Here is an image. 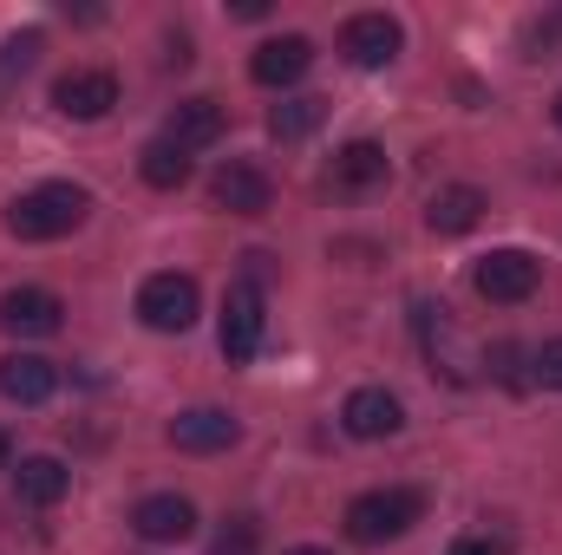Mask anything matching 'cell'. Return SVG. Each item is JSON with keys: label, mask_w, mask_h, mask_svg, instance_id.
Wrapping results in <instances>:
<instances>
[{"label": "cell", "mask_w": 562, "mask_h": 555, "mask_svg": "<svg viewBox=\"0 0 562 555\" xmlns=\"http://www.w3.org/2000/svg\"><path fill=\"white\" fill-rule=\"evenodd\" d=\"M86 209H92V196L79 183H40V190L13 196L7 236H20V242H59V236H72L86 223Z\"/></svg>", "instance_id": "obj_1"}, {"label": "cell", "mask_w": 562, "mask_h": 555, "mask_svg": "<svg viewBox=\"0 0 562 555\" xmlns=\"http://www.w3.org/2000/svg\"><path fill=\"white\" fill-rule=\"evenodd\" d=\"M419 517H425L419 490H406V484H393V490H367V497L347 503V536L367 543V550H373V543H400Z\"/></svg>", "instance_id": "obj_2"}, {"label": "cell", "mask_w": 562, "mask_h": 555, "mask_svg": "<svg viewBox=\"0 0 562 555\" xmlns=\"http://www.w3.org/2000/svg\"><path fill=\"white\" fill-rule=\"evenodd\" d=\"M196 307H203V294H196V281L190 275H144L138 287V320L150 333H190L196 327Z\"/></svg>", "instance_id": "obj_3"}, {"label": "cell", "mask_w": 562, "mask_h": 555, "mask_svg": "<svg viewBox=\"0 0 562 555\" xmlns=\"http://www.w3.org/2000/svg\"><path fill=\"white\" fill-rule=\"evenodd\" d=\"M537 281H543V262H537L530 249H491V256L471 269V287H477L484 301H497V307L530 301V294H537Z\"/></svg>", "instance_id": "obj_4"}, {"label": "cell", "mask_w": 562, "mask_h": 555, "mask_svg": "<svg viewBox=\"0 0 562 555\" xmlns=\"http://www.w3.org/2000/svg\"><path fill=\"white\" fill-rule=\"evenodd\" d=\"M400 46H406V26H400L393 13H353V20L340 26V53H347V66H360V72L393 66Z\"/></svg>", "instance_id": "obj_5"}, {"label": "cell", "mask_w": 562, "mask_h": 555, "mask_svg": "<svg viewBox=\"0 0 562 555\" xmlns=\"http://www.w3.org/2000/svg\"><path fill=\"white\" fill-rule=\"evenodd\" d=\"M216 340H223V360H229V366H249V360H256V347H262V287H256V281H236V287L223 294V327H216Z\"/></svg>", "instance_id": "obj_6"}, {"label": "cell", "mask_w": 562, "mask_h": 555, "mask_svg": "<svg viewBox=\"0 0 562 555\" xmlns=\"http://www.w3.org/2000/svg\"><path fill=\"white\" fill-rule=\"evenodd\" d=\"M53 105H59L66 118H79V125H92V118H105V112L119 105V79H112L105 66H79V72H66V79L53 86Z\"/></svg>", "instance_id": "obj_7"}, {"label": "cell", "mask_w": 562, "mask_h": 555, "mask_svg": "<svg viewBox=\"0 0 562 555\" xmlns=\"http://www.w3.org/2000/svg\"><path fill=\"white\" fill-rule=\"evenodd\" d=\"M59 320H66V307L46 287H7L0 294V327L13 340H46V333H59Z\"/></svg>", "instance_id": "obj_8"}, {"label": "cell", "mask_w": 562, "mask_h": 555, "mask_svg": "<svg viewBox=\"0 0 562 555\" xmlns=\"http://www.w3.org/2000/svg\"><path fill=\"white\" fill-rule=\"evenodd\" d=\"M243 438V424L223 412V406H190V412L170 418V444L190 451V457H210V451H229Z\"/></svg>", "instance_id": "obj_9"}, {"label": "cell", "mask_w": 562, "mask_h": 555, "mask_svg": "<svg viewBox=\"0 0 562 555\" xmlns=\"http://www.w3.org/2000/svg\"><path fill=\"white\" fill-rule=\"evenodd\" d=\"M393 177V163H386V150L373 138H353L334 150V170H327V183H334V196H367V190H380Z\"/></svg>", "instance_id": "obj_10"}, {"label": "cell", "mask_w": 562, "mask_h": 555, "mask_svg": "<svg viewBox=\"0 0 562 555\" xmlns=\"http://www.w3.org/2000/svg\"><path fill=\"white\" fill-rule=\"evenodd\" d=\"M210 196H216V209H229V216H269L276 183H269L256 163H223V170L210 177Z\"/></svg>", "instance_id": "obj_11"}, {"label": "cell", "mask_w": 562, "mask_h": 555, "mask_svg": "<svg viewBox=\"0 0 562 555\" xmlns=\"http://www.w3.org/2000/svg\"><path fill=\"white\" fill-rule=\"evenodd\" d=\"M340 424H347V438H393L400 424H406V406L386 393V386H360V393H347V406H340Z\"/></svg>", "instance_id": "obj_12"}, {"label": "cell", "mask_w": 562, "mask_h": 555, "mask_svg": "<svg viewBox=\"0 0 562 555\" xmlns=\"http://www.w3.org/2000/svg\"><path fill=\"white\" fill-rule=\"evenodd\" d=\"M484 190L477 183H445V190H431V203H425V229L431 236H471L477 223H484Z\"/></svg>", "instance_id": "obj_13"}, {"label": "cell", "mask_w": 562, "mask_h": 555, "mask_svg": "<svg viewBox=\"0 0 562 555\" xmlns=\"http://www.w3.org/2000/svg\"><path fill=\"white\" fill-rule=\"evenodd\" d=\"M307 66H314V39H301V33H281V39H262L256 46V59H249V79L256 86H294V79H307Z\"/></svg>", "instance_id": "obj_14"}, {"label": "cell", "mask_w": 562, "mask_h": 555, "mask_svg": "<svg viewBox=\"0 0 562 555\" xmlns=\"http://www.w3.org/2000/svg\"><path fill=\"white\" fill-rule=\"evenodd\" d=\"M132 530H138L144 543H183L196 530V510H190V497L157 490V497H144L138 510H132Z\"/></svg>", "instance_id": "obj_15"}, {"label": "cell", "mask_w": 562, "mask_h": 555, "mask_svg": "<svg viewBox=\"0 0 562 555\" xmlns=\"http://www.w3.org/2000/svg\"><path fill=\"white\" fill-rule=\"evenodd\" d=\"M0 393H7L13 406H46V399L59 393V366L40 360V353H7V360H0Z\"/></svg>", "instance_id": "obj_16"}, {"label": "cell", "mask_w": 562, "mask_h": 555, "mask_svg": "<svg viewBox=\"0 0 562 555\" xmlns=\"http://www.w3.org/2000/svg\"><path fill=\"white\" fill-rule=\"evenodd\" d=\"M223 138V105L216 99H183V105H170V118H164V144H177L183 157L190 150H203V144Z\"/></svg>", "instance_id": "obj_17"}, {"label": "cell", "mask_w": 562, "mask_h": 555, "mask_svg": "<svg viewBox=\"0 0 562 555\" xmlns=\"http://www.w3.org/2000/svg\"><path fill=\"white\" fill-rule=\"evenodd\" d=\"M13 490H20V503L53 510V503L72 490V471H66L59 457H20V464H13Z\"/></svg>", "instance_id": "obj_18"}, {"label": "cell", "mask_w": 562, "mask_h": 555, "mask_svg": "<svg viewBox=\"0 0 562 555\" xmlns=\"http://www.w3.org/2000/svg\"><path fill=\"white\" fill-rule=\"evenodd\" d=\"M138 177L144 183H150V190H183V183H190V157H183V150H177V144H144L138 150Z\"/></svg>", "instance_id": "obj_19"}, {"label": "cell", "mask_w": 562, "mask_h": 555, "mask_svg": "<svg viewBox=\"0 0 562 555\" xmlns=\"http://www.w3.org/2000/svg\"><path fill=\"white\" fill-rule=\"evenodd\" d=\"M321 118H327V99H288V105L269 112V132H276L281 144H294V138H307Z\"/></svg>", "instance_id": "obj_20"}, {"label": "cell", "mask_w": 562, "mask_h": 555, "mask_svg": "<svg viewBox=\"0 0 562 555\" xmlns=\"http://www.w3.org/2000/svg\"><path fill=\"white\" fill-rule=\"evenodd\" d=\"M40 46H46V33H13V39L0 46V99H7V86H13V79H26V72H33Z\"/></svg>", "instance_id": "obj_21"}, {"label": "cell", "mask_w": 562, "mask_h": 555, "mask_svg": "<svg viewBox=\"0 0 562 555\" xmlns=\"http://www.w3.org/2000/svg\"><path fill=\"white\" fill-rule=\"evenodd\" d=\"M530 380H537V386H557V393H562V340H543V347L530 353Z\"/></svg>", "instance_id": "obj_22"}, {"label": "cell", "mask_w": 562, "mask_h": 555, "mask_svg": "<svg viewBox=\"0 0 562 555\" xmlns=\"http://www.w3.org/2000/svg\"><path fill=\"white\" fill-rule=\"evenodd\" d=\"M530 46H537V53H557V46H562V13H550V20H537V26H530Z\"/></svg>", "instance_id": "obj_23"}, {"label": "cell", "mask_w": 562, "mask_h": 555, "mask_svg": "<svg viewBox=\"0 0 562 555\" xmlns=\"http://www.w3.org/2000/svg\"><path fill=\"white\" fill-rule=\"evenodd\" d=\"M445 555H497V550H491L484 536H458V543H451V550H445Z\"/></svg>", "instance_id": "obj_24"}, {"label": "cell", "mask_w": 562, "mask_h": 555, "mask_svg": "<svg viewBox=\"0 0 562 555\" xmlns=\"http://www.w3.org/2000/svg\"><path fill=\"white\" fill-rule=\"evenodd\" d=\"M229 13H236V20H262V13H269V0H236Z\"/></svg>", "instance_id": "obj_25"}, {"label": "cell", "mask_w": 562, "mask_h": 555, "mask_svg": "<svg viewBox=\"0 0 562 555\" xmlns=\"http://www.w3.org/2000/svg\"><path fill=\"white\" fill-rule=\"evenodd\" d=\"M0 471H13V438L0 431Z\"/></svg>", "instance_id": "obj_26"}, {"label": "cell", "mask_w": 562, "mask_h": 555, "mask_svg": "<svg viewBox=\"0 0 562 555\" xmlns=\"http://www.w3.org/2000/svg\"><path fill=\"white\" fill-rule=\"evenodd\" d=\"M288 555H334V550H314V543H301V550H288Z\"/></svg>", "instance_id": "obj_27"}, {"label": "cell", "mask_w": 562, "mask_h": 555, "mask_svg": "<svg viewBox=\"0 0 562 555\" xmlns=\"http://www.w3.org/2000/svg\"><path fill=\"white\" fill-rule=\"evenodd\" d=\"M550 118H557V132H562V92H557V105H550Z\"/></svg>", "instance_id": "obj_28"}]
</instances>
